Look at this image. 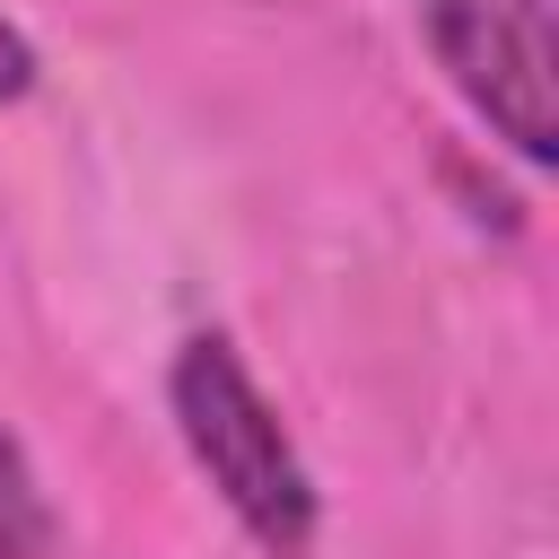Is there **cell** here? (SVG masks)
<instances>
[{
	"label": "cell",
	"instance_id": "cell-1",
	"mask_svg": "<svg viewBox=\"0 0 559 559\" xmlns=\"http://www.w3.org/2000/svg\"><path fill=\"white\" fill-rule=\"evenodd\" d=\"M166 411H175V437L192 454V472L218 489V507L245 524L253 550L271 559H306L314 550V472L297 454V437L280 428L271 393L253 384L245 349L227 332H192L166 367Z\"/></svg>",
	"mask_w": 559,
	"mask_h": 559
},
{
	"label": "cell",
	"instance_id": "cell-2",
	"mask_svg": "<svg viewBox=\"0 0 559 559\" xmlns=\"http://www.w3.org/2000/svg\"><path fill=\"white\" fill-rule=\"evenodd\" d=\"M419 35L454 96L507 140L524 166H550L559 148V44H550V0H419Z\"/></svg>",
	"mask_w": 559,
	"mask_h": 559
},
{
	"label": "cell",
	"instance_id": "cell-3",
	"mask_svg": "<svg viewBox=\"0 0 559 559\" xmlns=\"http://www.w3.org/2000/svg\"><path fill=\"white\" fill-rule=\"evenodd\" d=\"M52 542H61L52 498H44V480H35L26 445H17V428L0 419V559H52Z\"/></svg>",
	"mask_w": 559,
	"mask_h": 559
},
{
	"label": "cell",
	"instance_id": "cell-4",
	"mask_svg": "<svg viewBox=\"0 0 559 559\" xmlns=\"http://www.w3.org/2000/svg\"><path fill=\"white\" fill-rule=\"evenodd\" d=\"M26 87H35V44L17 17H0V105H17Z\"/></svg>",
	"mask_w": 559,
	"mask_h": 559
}]
</instances>
